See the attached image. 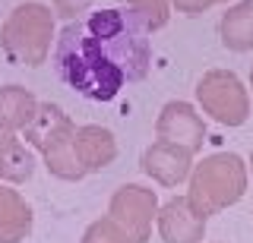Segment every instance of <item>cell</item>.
I'll return each mask as SVG.
<instances>
[{
	"label": "cell",
	"instance_id": "obj_3",
	"mask_svg": "<svg viewBox=\"0 0 253 243\" xmlns=\"http://www.w3.org/2000/svg\"><path fill=\"white\" fill-rule=\"evenodd\" d=\"M29 145H35L44 158V168L51 171L57 180H83L85 171L76 158V148H73V139H76V123L70 120V114L63 111L60 104H38V114L35 120L29 123V130L22 133Z\"/></svg>",
	"mask_w": 253,
	"mask_h": 243
},
{
	"label": "cell",
	"instance_id": "obj_7",
	"mask_svg": "<svg viewBox=\"0 0 253 243\" xmlns=\"http://www.w3.org/2000/svg\"><path fill=\"white\" fill-rule=\"evenodd\" d=\"M155 136L162 139V142L180 145V148H187L190 155H196L206 142V123H203V117L196 114V107L190 104V101H168V104L158 111Z\"/></svg>",
	"mask_w": 253,
	"mask_h": 243
},
{
	"label": "cell",
	"instance_id": "obj_12",
	"mask_svg": "<svg viewBox=\"0 0 253 243\" xmlns=\"http://www.w3.org/2000/svg\"><path fill=\"white\" fill-rule=\"evenodd\" d=\"M38 104L42 101L26 85H0V133H26Z\"/></svg>",
	"mask_w": 253,
	"mask_h": 243
},
{
	"label": "cell",
	"instance_id": "obj_21",
	"mask_svg": "<svg viewBox=\"0 0 253 243\" xmlns=\"http://www.w3.org/2000/svg\"><path fill=\"white\" fill-rule=\"evenodd\" d=\"M247 171H250V174H253V152H250V164H247Z\"/></svg>",
	"mask_w": 253,
	"mask_h": 243
},
{
	"label": "cell",
	"instance_id": "obj_18",
	"mask_svg": "<svg viewBox=\"0 0 253 243\" xmlns=\"http://www.w3.org/2000/svg\"><path fill=\"white\" fill-rule=\"evenodd\" d=\"M168 3L177 6L180 13H190V16H196V13H206V10H209L203 0H168Z\"/></svg>",
	"mask_w": 253,
	"mask_h": 243
},
{
	"label": "cell",
	"instance_id": "obj_1",
	"mask_svg": "<svg viewBox=\"0 0 253 243\" xmlns=\"http://www.w3.org/2000/svg\"><path fill=\"white\" fill-rule=\"evenodd\" d=\"M142 32L146 29L136 19L117 10L76 22L60 35L54 51L60 76L92 101L114 98L124 79H139L146 73L149 48Z\"/></svg>",
	"mask_w": 253,
	"mask_h": 243
},
{
	"label": "cell",
	"instance_id": "obj_15",
	"mask_svg": "<svg viewBox=\"0 0 253 243\" xmlns=\"http://www.w3.org/2000/svg\"><path fill=\"white\" fill-rule=\"evenodd\" d=\"M130 16L139 22L146 32H155L171 19V3L168 0H124Z\"/></svg>",
	"mask_w": 253,
	"mask_h": 243
},
{
	"label": "cell",
	"instance_id": "obj_16",
	"mask_svg": "<svg viewBox=\"0 0 253 243\" xmlns=\"http://www.w3.org/2000/svg\"><path fill=\"white\" fill-rule=\"evenodd\" d=\"M83 243H139V240L130 237L121 224L111 221V218L105 215V218H98V221H92L89 227H85Z\"/></svg>",
	"mask_w": 253,
	"mask_h": 243
},
{
	"label": "cell",
	"instance_id": "obj_22",
	"mask_svg": "<svg viewBox=\"0 0 253 243\" xmlns=\"http://www.w3.org/2000/svg\"><path fill=\"white\" fill-rule=\"evenodd\" d=\"M250 89H253V69H250Z\"/></svg>",
	"mask_w": 253,
	"mask_h": 243
},
{
	"label": "cell",
	"instance_id": "obj_4",
	"mask_svg": "<svg viewBox=\"0 0 253 243\" xmlns=\"http://www.w3.org/2000/svg\"><path fill=\"white\" fill-rule=\"evenodd\" d=\"M54 41V13L44 3H19L0 26V48L13 64L42 67Z\"/></svg>",
	"mask_w": 253,
	"mask_h": 243
},
{
	"label": "cell",
	"instance_id": "obj_9",
	"mask_svg": "<svg viewBox=\"0 0 253 243\" xmlns=\"http://www.w3.org/2000/svg\"><path fill=\"white\" fill-rule=\"evenodd\" d=\"M155 227L165 243H203L206 237V218L193 211L187 196H174V199L165 202L158 208Z\"/></svg>",
	"mask_w": 253,
	"mask_h": 243
},
{
	"label": "cell",
	"instance_id": "obj_8",
	"mask_svg": "<svg viewBox=\"0 0 253 243\" xmlns=\"http://www.w3.org/2000/svg\"><path fill=\"white\" fill-rule=\"evenodd\" d=\"M142 171H146L158 186H180L193 174V155L180 145L155 139V142L142 152Z\"/></svg>",
	"mask_w": 253,
	"mask_h": 243
},
{
	"label": "cell",
	"instance_id": "obj_17",
	"mask_svg": "<svg viewBox=\"0 0 253 243\" xmlns=\"http://www.w3.org/2000/svg\"><path fill=\"white\" fill-rule=\"evenodd\" d=\"M95 0H54V13H60V16L67 19H76L79 13H85Z\"/></svg>",
	"mask_w": 253,
	"mask_h": 243
},
{
	"label": "cell",
	"instance_id": "obj_20",
	"mask_svg": "<svg viewBox=\"0 0 253 243\" xmlns=\"http://www.w3.org/2000/svg\"><path fill=\"white\" fill-rule=\"evenodd\" d=\"M0 183H3V158H0Z\"/></svg>",
	"mask_w": 253,
	"mask_h": 243
},
{
	"label": "cell",
	"instance_id": "obj_5",
	"mask_svg": "<svg viewBox=\"0 0 253 243\" xmlns=\"http://www.w3.org/2000/svg\"><path fill=\"white\" fill-rule=\"evenodd\" d=\"M196 101L221 127H241L250 117V92L231 69H209L196 82Z\"/></svg>",
	"mask_w": 253,
	"mask_h": 243
},
{
	"label": "cell",
	"instance_id": "obj_10",
	"mask_svg": "<svg viewBox=\"0 0 253 243\" xmlns=\"http://www.w3.org/2000/svg\"><path fill=\"white\" fill-rule=\"evenodd\" d=\"M76 158L83 164L85 174H95V171H105L108 164H114L117 158V139L108 127H98V123H85V127H76Z\"/></svg>",
	"mask_w": 253,
	"mask_h": 243
},
{
	"label": "cell",
	"instance_id": "obj_14",
	"mask_svg": "<svg viewBox=\"0 0 253 243\" xmlns=\"http://www.w3.org/2000/svg\"><path fill=\"white\" fill-rule=\"evenodd\" d=\"M218 35L228 51H253V0H241L221 16Z\"/></svg>",
	"mask_w": 253,
	"mask_h": 243
},
{
	"label": "cell",
	"instance_id": "obj_13",
	"mask_svg": "<svg viewBox=\"0 0 253 243\" xmlns=\"http://www.w3.org/2000/svg\"><path fill=\"white\" fill-rule=\"evenodd\" d=\"M0 158H3V183L19 186L35 174V155L19 139V133H0Z\"/></svg>",
	"mask_w": 253,
	"mask_h": 243
},
{
	"label": "cell",
	"instance_id": "obj_19",
	"mask_svg": "<svg viewBox=\"0 0 253 243\" xmlns=\"http://www.w3.org/2000/svg\"><path fill=\"white\" fill-rule=\"evenodd\" d=\"M206 6H215V3H228V0H203Z\"/></svg>",
	"mask_w": 253,
	"mask_h": 243
},
{
	"label": "cell",
	"instance_id": "obj_2",
	"mask_svg": "<svg viewBox=\"0 0 253 243\" xmlns=\"http://www.w3.org/2000/svg\"><path fill=\"white\" fill-rule=\"evenodd\" d=\"M250 171L241 155L234 152H215L206 155L200 164H193L187 186V202L200 218H212L228 206H234L244 193H247Z\"/></svg>",
	"mask_w": 253,
	"mask_h": 243
},
{
	"label": "cell",
	"instance_id": "obj_11",
	"mask_svg": "<svg viewBox=\"0 0 253 243\" xmlns=\"http://www.w3.org/2000/svg\"><path fill=\"white\" fill-rule=\"evenodd\" d=\"M32 234V206L19 190L0 183V243H22Z\"/></svg>",
	"mask_w": 253,
	"mask_h": 243
},
{
	"label": "cell",
	"instance_id": "obj_6",
	"mask_svg": "<svg viewBox=\"0 0 253 243\" xmlns=\"http://www.w3.org/2000/svg\"><path fill=\"white\" fill-rule=\"evenodd\" d=\"M108 218L117 221L130 237L139 243H149L152 237V221L158 218V196L149 186L139 183H124L108 202Z\"/></svg>",
	"mask_w": 253,
	"mask_h": 243
}]
</instances>
